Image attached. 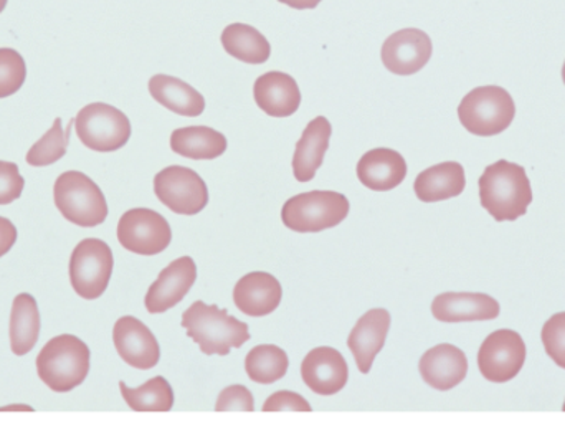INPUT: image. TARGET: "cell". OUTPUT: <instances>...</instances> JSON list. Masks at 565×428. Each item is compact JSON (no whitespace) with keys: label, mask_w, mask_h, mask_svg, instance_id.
<instances>
[{"label":"cell","mask_w":565,"mask_h":428,"mask_svg":"<svg viewBox=\"0 0 565 428\" xmlns=\"http://www.w3.org/2000/svg\"><path fill=\"white\" fill-rule=\"evenodd\" d=\"M526 356V343L520 333L513 330L494 331L481 344L478 367L488 383H510L523 370Z\"/></svg>","instance_id":"9c48e42d"},{"label":"cell","mask_w":565,"mask_h":428,"mask_svg":"<svg viewBox=\"0 0 565 428\" xmlns=\"http://www.w3.org/2000/svg\"><path fill=\"white\" fill-rule=\"evenodd\" d=\"M563 410H564V413H565V403H564V409H563Z\"/></svg>","instance_id":"60d3db41"},{"label":"cell","mask_w":565,"mask_h":428,"mask_svg":"<svg viewBox=\"0 0 565 428\" xmlns=\"http://www.w3.org/2000/svg\"><path fill=\"white\" fill-rule=\"evenodd\" d=\"M225 52L248 65H262L271 55L270 42L247 23H232L222 32Z\"/></svg>","instance_id":"4316f807"},{"label":"cell","mask_w":565,"mask_h":428,"mask_svg":"<svg viewBox=\"0 0 565 428\" xmlns=\"http://www.w3.org/2000/svg\"><path fill=\"white\" fill-rule=\"evenodd\" d=\"M92 353L79 338L62 334L53 338L36 357V373L53 393H70L85 383Z\"/></svg>","instance_id":"3957f363"},{"label":"cell","mask_w":565,"mask_h":428,"mask_svg":"<svg viewBox=\"0 0 565 428\" xmlns=\"http://www.w3.org/2000/svg\"><path fill=\"white\" fill-rule=\"evenodd\" d=\"M60 214L79 227H96L108 217V204L98 184L79 171L63 172L53 188Z\"/></svg>","instance_id":"8992f818"},{"label":"cell","mask_w":565,"mask_h":428,"mask_svg":"<svg viewBox=\"0 0 565 428\" xmlns=\"http://www.w3.org/2000/svg\"><path fill=\"white\" fill-rule=\"evenodd\" d=\"M181 324L205 356H228L232 350H238L250 341L248 324L231 317L227 310L204 301L192 303L182 314Z\"/></svg>","instance_id":"7a4b0ae2"},{"label":"cell","mask_w":565,"mask_h":428,"mask_svg":"<svg viewBox=\"0 0 565 428\" xmlns=\"http://www.w3.org/2000/svg\"><path fill=\"white\" fill-rule=\"evenodd\" d=\"M331 135V122L324 116H318L306 126L301 139L296 142V151L292 156V174L299 182H309L315 179L316 172L324 161Z\"/></svg>","instance_id":"7402d4cb"},{"label":"cell","mask_w":565,"mask_h":428,"mask_svg":"<svg viewBox=\"0 0 565 428\" xmlns=\"http://www.w3.org/2000/svg\"><path fill=\"white\" fill-rule=\"evenodd\" d=\"M7 0H0V13L3 12V9H6Z\"/></svg>","instance_id":"f35d334b"},{"label":"cell","mask_w":565,"mask_h":428,"mask_svg":"<svg viewBox=\"0 0 565 428\" xmlns=\"http://www.w3.org/2000/svg\"><path fill=\"white\" fill-rule=\"evenodd\" d=\"M288 354L275 344L254 347L245 360L248 377L257 384H274L288 373Z\"/></svg>","instance_id":"f1b7e54d"},{"label":"cell","mask_w":565,"mask_h":428,"mask_svg":"<svg viewBox=\"0 0 565 428\" xmlns=\"http://www.w3.org/2000/svg\"><path fill=\"white\" fill-rule=\"evenodd\" d=\"M278 2L285 3V6L292 7V9L308 10L316 9L322 0H278Z\"/></svg>","instance_id":"8d00e7d4"},{"label":"cell","mask_w":565,"mask_h":428,"mask_svg":"<svg viewBox=\"0 0 565 428\" xmlns=\"http://www.w3.org/2000/svg\"><path fill=\"white\" fill-rule=\"evenodd\" d=\"M255 101L271 118H288L301 105L298 83L288 73L270 72L257 78L254 85Z\"/></svg>","instance_id":"44dd1931"},{"label":"cell","mask_w":565,"mask_h":428,"mask_svg":"<svg viewBox=\"0 0 565 428\" xmlns=\"http://www.w3.org/2000/svg\"><path fill=\"white\" fill-rule=\"evenodd\" d=\"M516 116L513 96L501 86L471 89L458 106V118L475 136H497L507 131Z\"/></svg>","instance_id":"277c9868"},{"label":"cell","mask_w":565,"mask_h":428,"mask_svg":"<svg viewBox=\"0 0 565 428\" xmlns=\"http://www.w3.org/2000/svg\"><path fill=\"white\" fill-rule=\"evenodd\" d=\"M149 93L159 105L175 115L198 118L204 113L205 99L189 83L169 75H154L149 79Z\"/></svg>","instance_id":"cb8c5ba5"},{"label":"cell","mask_w":565,"mask_h":428,"mask_svg":"<svg viewBox=\"0 0 565 428\" xmlns=\"http://www.w3.org/2000/svg\"><path fill=\"white\" fill-rule=\"evenodd\" d=\"M118 240L125 250L151 257L171 245V225L151 208H132L119 218Z\"/></svg>","instance_id":"8fae6325"},{"label":"cell","mask_w":565,"mask_h":428,"mask_svg":"<svg viewBox=\"0 0 565 428\" xmlns=\"http://www.w3.org/2000/svg\"><path fill=\"white\" fill-rule=\"evenodd\" d=\"M478 185L481 205L498 222L518 221L533 202L526 169L507 159L488 165Z\"/></svg>","instance_id":"6da1fadb"},{"label":"cell","mask_w":565,"mask_h":428,"mask_svg":"<svg viewBox=\"0 0 565 428\" xmlns=\"http://www.w3.org/2000/svg\"><path fill=\"white\" fill-rule=\"evenodd\" d=\"M422 379L437 390H451L463 383L468 374V360L460 347L438 344L422 356Z\"/></svg>","instance_id":"e0dca14e"},{"label":"cell","mask_w":565,"mask_h":428,"mask_svg":"<svg viewBox=\"0 0 565 428\" xmlns=\"http://www.w3.org/2000/svg\"><path fill=\"white\" fill-rule=\"evenodd\" d=\"M113 252L99 238H85L76 245L70 258V281L73 290L85 300H98L113 274Z\"/></svg>","instance_id":"ba28073f"},{"label":"cell","mask_w":565,"mask_h":428,"mask_svg":"<svg viewBox=\"0 0 565 428\" xmlns=\"http://www.w3.org/2000/svg\"><path fill=\"white\" fill-rule=\"evenodd\" d=\"M467 178L460 162L448 161L425 169L415 179V195L422 202H440L458 197L465 191Z\"/></svg>","instance_id":"603a6c76"},{"label":"cell","mask_w":565,"mask_h":428,"mask_svg":"<svg viewBox=\"0 0 565 428\" xmlns=\"http://www.w3.org/2000/svg\"><path fill=\"white\" fill-rule=\"evenodd\" d=\"M198 280V265L191 257H181L172 261L159 274L158 280L146 293V310L151 314H161L184 300L185 295Z\"/></svg>","instance_id":"5bb4252c"},{"label":"cell","mask_w":565,"mask_h":428,"mask_svg":"<svg viewBox=\"0 0 565 428\" xmlns=\"http://www.w3.org/2000/svg\"><path fill=\"white\" fill-rule=\"evenodd\" d=\"M391 330V314L384 308H375L359 318L349 334L348 346L362 374H369L375 356L384 350Z\"/></svg>","instance_id":"2e32d148"},{"label":"cell","mask_w":565,"mask_h":428,"mask_svg":"<svg viewBox=\"0 0 565 428\" xmlns=\"http://www.w3.org/2000/svg\"><path fill=\"white\" fill-rule=\"evenodd\" d=\"M17 242V228L9 218L0 217V258L12 250Z\"/></svg>","instance_id":"d590c367"},{"label":"cell","mask_w":565,"mask_h":428,"mask_svg":"<svg viewBox=\"0 0 565 428\" xmlns=\"http://www.w3.org/2000/svg\"><path fill=\"white\" fill-rule=\"evenodd\" d=\"M544 350L547 356L561 367L565 370V313L554 314L553 318L544 324L543 333Z\"/></svg>","instance_id":"1f68e13d"},{"label":"cell","mask_w":565,"mask_h":428,"mask_svg":"<svg viewBox=\"0 0 565 428\" xmlns=\"http://www.w3.org/2000/svg\"><path fill=\"white\" fill-rule=\"evenodd\" d=\"M26 78L23 56L13 49H0V98L15 95Z\"/></svg>","instance_id":"4dcf8cb0"},{"label":"cell","mask_w":565,"mask_h":428,"mask_svg":"<svg viewBox=\"0 0 565 428\" xmlns=\"http://www.w3.org/2000/svg\"><path fill=\"white\" fill-rule=\"evenodd\" d=\"M40 336V313L35 298L17 295L10 314V347L15 356H25L35 347Z\"/></svg>","instance_id":"484cf974"},{"label":"cell","mask_w":565,"mask_h":428,"mask_svg":"<svg viewBox=\"0 0 565 428\" xmlns=\"http://www.w3.org/2000/svg\"><path fill=\"white\" fill-rule=\"evenodd\" d=\"M280 410H295V413H311V406L305 397L289 390L275 393L267 399L264 406V413H280Z\"/></svg>","instance_id":"e575fe53"},{"label":"cell","mask_w":565,"mask_h":428,"mask_svg":"<svg viewBox=\"0 0 565 428\" xmlns=\"http://www.w3.org/2000/svg\"><path fill=\"white\" fill-rule=\"evenodd\" d=\"M563 79H564V85H565V62H564V68H563Z\"/></svg>","instance_id":"ab89813d"},{"label":"cell","mask_w":565,"mask_h":428,"mask_svg":"<svg viewBox=\"0 0 565 428\" xmlns=\"http://www.w3.org/2000/svg\"><path fill=\"white\" fill-rule=\"evenodd\" d=\"M282 288L274 275L254 271L235 285V307L252 318L268 317L280 307Z\"/></svg>","instance_id":"d6986e66"},{"label":"cell","mask_w":565,"mask_h":428,"mask_svg":"<svg viewBox=\"0 0 565 428\" xmlns=\"http://www.w3.org/2000/svg\"><path fill=\"white\" fill-rule=\"evenodd\" d=\"M171 149L188 159H217L227 151V138L209 126H189L171 135Z\"/></svg>","instance_id":"d4e9b609"},{"label":"cell","mask_w":565,"mask_h":428,"mask_svg":"<svg viewBox=\"0 0 565 428\" xmlns=\"http://www.w3.org/2000/svg\"><path fill=\"white\" fill-rule=\"evenodd\" d=\"M113 343L121 360L135 370H152L161 360L158 340L138 318H119L113 330Z\"/></svg>","instance_id":"4fadbf2b"},{"label":"cell","mask_w":565,"mask_h":428,"mask_svg":"<svg viewBox=\"0 0 565 428\" xmlns=\"http://www.w3.org/2000/svg\"><path fill=\"white\" fill-rule=\"evenodd\" d=\"M66 145H68V132L65 135L62 119L56 118L46 135L26 152V162L33 168H46V165L55 164L66 154Z\"/></svg>","instance_id":"f546056e"},{"label":"cell","mask_w":565,"mask_h":428,"mask_svg":"<svg viewBox=\"0 0 565 428\" xmlns=\"http://www.w3.org/2000/svg\"><path fill=\"white\" fill-rule=\"evenodd\" d=\"M348 197L332 191L295 195L282 205L281 221L298 234H318L342 224L349 215Z\"/></svg>","instance_id":"5b68a950"},{"label":"cell","mask_w":565,"mask_h":428,"mask_svg":"<svg viewBox=\"0 0 565 428\" xmlns=\"http://www.w3.org/2000/svg\"><path fill=\"white\" fill-rule=\"evenodd\" d=\"M217 413H227V410H245V413H254L255 400L250 390L244 386L225 387L218 396L215 404Z\"/></svg>","instance_id":"836d02e7"},{"label":"cell","mask_w":565,"mask_h":428,"mask_svg":"<svg viewBox=\"0 0 565 428\" xmlns=\"http://www.w3.org/2000/svg\"><path fill=\"white\" fill-rule=\"evenodd\" d=\"M500 311V303L484 293H441L431 303V314L441 323L497 320Z\"/></svg>","instance_id":"ac0fdd59"},{"label":"cell","mask_w":565,"mask_h":428,"mask_svg":"<svg viewBox=\"0 0 565 428\" xmlns=\"http://www.w3.org/2000/svg\"><path fill=\"white\" fill-rule=\"evenodd\" d=\"M430 36L420 29H402L392 33L382 45V62L394 75L408 76L420 72L431 58Z\"/></svg>","instance_id":"7c38bea8"},{"label":"cell","mask_w":565,"mask_h":428,"mask_svg":"<svg viewBox=\"0 0 565 428\" xmlns=\"http://www.w3.org/2000/svg\"><path fill=\"white\" fill-rule=\"evenodd\" d=\"M121 396L125 397L129 409L136 413H169L174 406V393L171 384L164 377L158 376L148 381L145 386L132 387L119 383Z\"/></svg>","instance_id":"83f0119b"},{"label":"cell","mask_w":565,"mask_h":428,"mask_svg":"<svg viewBox=\"0 0 565 428\" xmlns=\"http://www.w3.org/2000/svg\"><path fill=\"white\" fill-rule=\"evenodd\" d=\"M33 410L32 407L29 406H20V407H3V409L0 410Z\"/></svg>","instance_id":"74e56055"},{"label":"cell","mask_w":565,"mask_h":428,"mask_svg":"<svg viewBox=\"0 0 565 428\" xmlns=\"http://www.w3.org/2000/svg\"><path fill=\"white\" fill-rule=\"evenodd\" d=\"M25 179L15 162L0 161V205L12 204L22 195Z\"/></svg>","instance_id":"d6a6232c"},{"label":"cell","mask_w":565,"mask_h":428,"mask_svg":"<svg viewBox=\"0 0 565 428\" xmlns=\"http://www.w3.org/2000/svg\"><path fill=\"white\" fill-rule=\"evenodd\" d=\"M358 178L371 191H392L407 178V162L394 149H372L359 159Z\"/></svg>","instance_id":"ffe728a7"},{"label":"cell","mask_w":565,"mask_h":428,"mask_svg":"<svg viewBox=\"0 0 565 428\" xmlns=\"http://www.w3.org/2000/svg\"><path fill=\"white\" fill-rule=\"evenodd\" d=\"M154 192L169 211L179 215H198L209 204L204 179L184 165H171L156 174Z\"/></svg>","instance_id":"30bf717a"},{"label":"cell","mask_w":565,"mask_h":428,"mask_svg":"<svg viewBox=\"0 0 565 428\" xmlns=\"http://www.w3.org/2000/svg\"><path fill=\"white\" fill-rule=\"evenodd\" d=\"M75 128L79 141L98 152L118 151L131 138L128 116L106 103L85 106L75 118Z\"/></svg>","instance_id":"52a82bcc"},{"label":"cell","mask_w":565,"mask_h":428,"mask_svg":"<svg viewBox=\"0 0 565 428\" xmlns=\"http://www.w3.org/2000/svg\"><path fill=\"white\" fill-rule=\"evenodd\" d=\"M301 377L318 396H334L348 384V363L334 347H316L302 360Z\"/></svg>","instance_id":"9a60e30c"}]
</instances>
